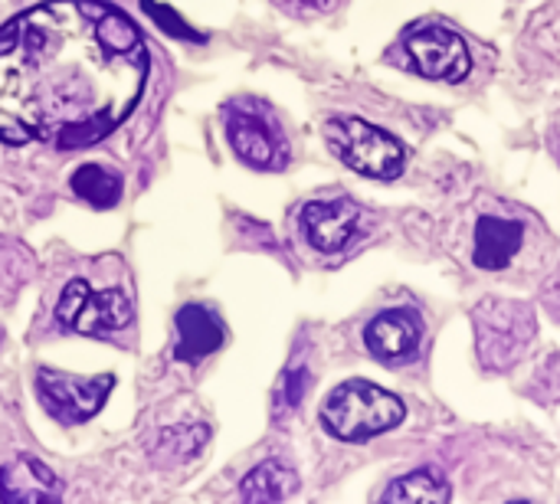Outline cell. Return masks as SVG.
Here are the masks:
<instances>
[{
	"mask_svg": "<svg viewBox=\"0 0 560 504\" xmlns=\"http://www.w3.org/2000/svg\"><path fill=\"white\" fill-rule=\"evenodd\" d=\"M453 499L450 482L436 469H420L407 479H397L387 492L384 502H420V504H446Z\"/></svg>",
	"mask_w": 560,
	"mask_h": 504,
	"instance_id": "cell-15",
	"label": "cell"
},
{
	"mask_svg": "<svg viewBox=\"0 0 560 504\" xmlns=\"http://www.w3.org/2000/svg\"><path fill=\"white\" fill-rule=\"evenodd\" d=\"M141 7H144V13L164 30V33H171V36H177V39H190V43H203V33H197L190 23H184L167 3H158V0H141Z\"/></svg>",
	"mask_w": 560,
	"mask_h": 504,
	"instance_id": "cell-16",
	"label": "cell"
},
{
	"mask_svg": "<svg viewBox=\"0 0 560 504\" xmlns=\"http://www.w3.org/2000/svg\"><path fill=\"white\" fill-rule=\"evenodd\" d=\"M302 233L318 253H341L361 223V210L351 200H315L302 207Z\"/></svg>",
	"mask_w": 560,
	"mask_h": 504,
	"instance_id": "cell-8",
	"label": "cell"
},
{
	"mask_svg": "<svg viewBox=\"0 0 560 504\" xmlns=\"http://www.w3.org/2000/svg\"><path fill=\"white\" fill-rule=\"evenodd\" d=\"M522 239H525V226L518 220L482 216L476 223V266L486 272L505 269L522 249Z\"/></svg>",
	"mask_w": 560,
	"mask_h": 504,
	"instance_id": "cell-11",
	"label": "cell"
},
{
	"mask_svg": "<svg viewBox=\"0 0 560 504\" xmlns=\"http://www.w3.org/2000/svg\"><path fill=\"white\" fill-rule=\"evenodd\" d=\"M72 190L95 210H108L121 200V177L102 164H82L72 174Z\"/></svg>",
	"mask_w": 560,
	"mask_h": 504,
	"instance_id": "cell-14",
	"label": "cell"
},
{
	"mask_svg": "<svg viewBox=\"0 0 560 504\" xmlns=\"http://www.w3.org/2000/svg\"><path fill=\"white\" fill-rule=\"evenodd\" d=\"M112 387H115L112 374H98V377H72V374H59V371L36 374L39 403L62 426H79V423L92 420L105 407Z\"/></svg>",
	"mask_w": 560,
	"mask_h": 504,
	"instance_id": "cell-5",
	"label": "cell"
},
{
	"mask_svg": "<svg viewBox=\"0 0 560 504\" xmlns=\"http://www.w3.org/2000/svg\"><path fill=\"white\" fill-rule=\"evenodd\" d=\"M0 499L7 504H30V502H59L62 485L33 456H16L0 469Z\"/></svg>",
	"mask_w": 560,
	"mask_h": 504,
	"instance_id": "cell-9",
	"label": "cell"
},
{
	"mask_svg": "<svg viewBox=\"0 0 560 504\" xmlns=\"http://www.w3.org/2000/svg\"><path fill=\"white\" fill-rule=\"evenodd\" d=\"M407 407L390 390L368 380H348L335 387L322 407V426L341 443H364L400 426Z\"/></svg>",
	"mask_w": 560,
	"mask_h": 504,
	"instance_id": "cell-2",
	"label": "cell"
},
{
	"mask_svg": "<svg viewBox=\"0 0 560 504\" xmlns=\"http://www.w3.org/2000/svg\"><path fill=\"white\" fill-rule=\"evenodd\" d=\"M295 489H299L295 472H292L289 466H282V462L269 459V462L256 466V469L243 479V485H240V499L249 504L282 502V499H289Z\"/></svg>",
	"mask_w": 560,
	"mask_h": 504,
	"instance_id": "cell-13",
	"label": "cell"
},
{
	"mask_svg": "<svg viewBox=\"0 0 560 504\" xmlns=\"http://www.w3.org/2000/svg\"><path fill=\"white\" fill-rule=\"evenodd\" d=\"M407 56L413 69L427 79L440 82H463L472 69L469 49L459 33H453L443 23H417L404 36Z\"/></svg>",
	"mask_w": 560,
	"mask_h": 504,
	"instance_id": "cell-6",
	"label": "cell"
},
{
	"mask_svg": "<svg viewBox=\"0 0 560 504\" xmlns=\"http://www.w3.org/2000/svg\"><path fill=\"white\" fill-rule=\"evenodd\" d=\"M151 75L138 26L102 0H49L0 30V141L92 148Z\"/></svg>",
	"mask_w": 560,
	"mask_h": 504,
	"instance_id": "cell-1",
	"label": "cell"
},
{
	"mask_svg": "<svg viewBox=\"0 0 560 504\" xmlns=\"http://www.w3.org/2000/svg\"><path fill=\"white\" fill-rule=\"evenodd\" d=\"M131 298L121 289L95 292L85 279H72L56 302V325L75 335L105 338L131 321Z\"/></svg>",
	"mask_w": 560,
	"mask_h": 504,
	"instance_id": "cell-4",
	"label": "cell"
},
{
	"mask_svg": "<svg viewBox=\"0 0 560 504\" xmlns=\"http://www.w3.org/2000/svg\"><path fill=\"white\" fill-rule=\"evenodd\" d=\"M226 138H230V148L236 151V157L246 161L249 167L279 171L289 161V151H285V141L276 128V121L259 108L233 105L226 112Z\"/></svg>",
	"mask_w": 560,
	"mask_h": 504,
	"instance_id": "cell-7",
	"label": "cell"
},
{
	"mask_svg": "<svg viewBox=\"0 0 560 504\" xmlns=\"http://www.w3.org/2000/svg\"><path fill=\"white\" fill-rule=\"evenodd\" d=\"M420 335H423V328H420V318L413 312L390 308V312H381L368 325L364 344L381 361H404V358H410L420 348Z\"/></svg>",
	"mask_w": 560,
	"mask_h": 504,
	"instance_id": "cell-10",
	"label": "cell"
},
{
	"mask_svg": "<svg viewBox=\"0 0 560 504\" xmlns=\"http://www.w3.org/2000/svg\"><path fill=\"white\" fill-rule=\"evenodd\" d=\"M305 390H308V371H305V367H295V371H289V374L282 377V384H279V400H276V413L295 410V407L302 403Z\"/></svg>",
	"mask_w": 560,
	"mask_h": 504,
	"instance_id": "cell-17",
	"label": "cell"
},
{
	"mask_svg": "<svg viewBox=\"0 0 560 504\" xmlns=\"http://www.w3.org/2000/svg\"><path fill=\"white\" fill-rule=\"evenodd\" d=\"M223 344V328L213 312L200 305H184L177 312V361L197 364Z\"/></svg>",
	"mask_w": 560,
	"mask_h": 504,
	"instance_id": "cell-12",
	"label": "cell"
},
{
	"mask_svg": "<svg viewBox=\"0 0 560 504\" xmlns=\"http://www.w3.org/2000/svg\"><path fill=\"white\" fill-rule=\"evenodd\" d=\"M325 138L331 151L358 174L374 177V180H394L407 167V151L404 144L381 131L377 125L364 118H331L325 125Z\"/></svg>",
	"mask_w": 560,
	"mask_h": 504,
	"instance_id": "cell-3",
	"label": "cell"
}]
</instances>
